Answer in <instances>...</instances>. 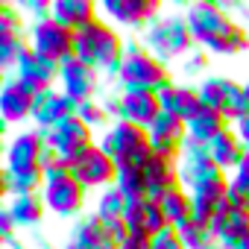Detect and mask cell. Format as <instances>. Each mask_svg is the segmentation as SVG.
<instances>
[{
    "instance_id": "6",
    "label": "cell",
    "mask_w": 249,
    "mask_h": 249,
    "mask_svg": "<svg viewBox=\"0 0 249 249\" xmlns=\"http://www.w3.org/2000/svg\"><path fill=\"white\" fill-rule=\"evenodd\" d=\"M199 100L205 108L223 114L229 123L240 120L249 106H246V97H243V82L231 79V76H220V73H208L199 79Z\"/></svg>"
},
{
    "instance_id": "15",
    "label": "cell",
    "mask_w": 249,
    "mask_h": 249,
    "mask_svg": "<svg viewBox=\"0 0 249 249\" xmlns=\"http://www.w3.org/2000/svg\"><path fill=\"white\" fill-rule=\"evenodd\" d=\"M12 76L33 94H41L47 88H56L59 82V65L47 62L44 56H38L36 50L24 47V53L18 56L15 68H12Z\"/></svg>"
},
{
    "instance_id": "3",
    "label": "cell",
    "mask_w": 249,
    "mask_h": 249,
    "mask_svg": "<svg viewBox=\"0 0 249 249\" xmlns=\"http://www.w3.org/2000/svg\"><path fill=\"white\" fill-rule=\"evenodd\" d=\"M173 79L170 68L164 62H159L141 41H129L126 50H123V59L117 65L114 73V85L117 91H164Z\"/></svg>"
},
{
    "instance_id": "13",
    "label": "cell",
    "mask_w": 249,
    "mask_h": 249,
    "mask_svg": "<svg viewBox=\"0 0 249 249\" xmlns=\"http://www.w3.org/2000/svg\"><path fill=\"white\" fill-rule=\"evenodd\" d=\"M59 88L65 97H71L76 106L79 103H88V100H97V91H100V73L94 68H88L85 62H79L76 56L65 59L59 65Z\"/></svg>"
},
{
    "instance_id": "46",
    "label": "cell",
    "mask_w": 249,
    "mask_h": 249,
    "mask_svg": "<svg viewBox=\"0 0 249 249\" xmlns=\"http://www.w3.org/2000/svg\"><path fill=\"white\" fill-rule=\"evenodd\" d=\"M243 97H246V106H249V79L243 82Z\"/></svg>"
},
{
    "instance_id": "4",
    "label": "cell",
    "mask_w": 249,
    "mask_h": 249,
    "mask_svg": "<svg viewBox=\"0 0 249 249\" xmlns=\"http://www.w3.org/2000/svg\"><path fill=\"white\" fill-rule=\"evenodd\" d=\"M141 44L164 65L170 62H185L196 44L194 36L185 24V15H159L144 33H141Z\"/></svg>"
},
{
    "instance_id": "12",
    "label": "cell",
    "mask_w": 249,
    "mask_h": 249,
    "mask_svg": "<svg viewBox=\"0 0 249 249\" xmlns=\"http://www.w3.org/2000/svg\"><path fill=\"white\" fill-rule=\"evenodd\" d=\"M68 170H71V176H73L85 191H88V188H100V191L114 188V179H117V164L103 153L100 144L88 147L76 161L68 164Z\"/></svg>"
},
{
    "instance_id": "33",
    "label": "cell",
    "mask_w": 249,
    "mask_h": 249,
    "mask_svg": "<svg viewBox=\"0 0 249 249\" xmlns=\"http://www.w3.org/2000/svg\"><path fill=\"white\" fill-rule=\"evenodd\" d=\"M114 188H117L123 196H126V199L147 196V194H144V176H141V167H117Z\"/></svg>"
},
{
    "instance_id": "24",
    "label": "cell",
    "mask_w": 249,
    "mask_h": 249,
    "mask_svg": "<svg viewBox=\"0 0 249 249\" xmlns=\"http://www.w3.org/2000/svg\"><path fill=\"white\" fill-rule=\"evenodd\" d=\"M208 229H211L214 243H220L226 249H234L237 243H243L249 237V214L234 211V208H223L220 214L211 217Z\"/></svg>"
},
{
    "instance_id": "47",
    "label": "cell",
    "mask_w": 249,
    "mask_h": 249,
    "mask_svg": "<svg viewBox=\"0 0 249 249\" xmlns=\"http://www.w3.org/2000/svg\"><path fill=\"white\" fill-rule=\"evenodd\" d=\"M9 249H36V246H30V243H15V246H9Z\"/></svg>"
},
{
    "instance_id": "2",
    "label": "cell",
    "mask_w": 249,
    "mask_h": 249,
    "mask_svg": "<svg viewBox=\"0 0 249 249\" xmlns=\"http://www.w3.org/2000/svg\"><path fill=\"white\" fill-rule=\"evenodd\" d=\"M123 50H126V41L117 33V27L108 24L106 18H97L94 24H88L73 36V56L106 79H114Z\"/></svg>"
},
{
    "instance_id": "28",
    "label": "cell",
    "mask_w": 249,
    "mask_h": 249,
    "mask_svg": "<svg viewBox=\"0 0 249 249\" xmlns=\"http://www.w3.org/2000/svg\"><path fill=\"white\" fill-rule=\"evenodd\" d=\"M9 214H12L18 229H38L44 214H47V208H44L41 194H24V196H12L9 199Z\"/></svg>"
},
{
    "instance_id": "7",
    "label": "cell",
    "mask_w": 249,
    "mask_h": 249,
    "mask_svg": "<svg viewBox=\"0 0 249 249\" xmlns=\"http://www.w3.org/2000/svg\"><path fill=\"white\" fill-rule=\"evenodd\" d=\"M103 106L111 114V120H126L141 129H150L161 114L159 94L153 91H108L103 97Z\"/></svg>"
},
{
    "instance_id": "35",
    "label": "cell",
    "mask_w": 249,
    "mask_h": 249,
    "mask_svg": "<svg viewBox=\"0 0 249 249\" xmlns=\"http://www.w3.org/2000/svg\"><path fill=\"white\" fill-rule=\"evenodd\" d=\"M24 15L18 12V6L0 0V36H24Z\"/></svg>"
},
{
    "instance_id": "8",
    "label": "cell",
    "mask_w": 249,
    "mask_h": 249,
    "mask_svg": "<svg viewBox=\"0 0 249 249\" xmlns=\"http://www.w3.org/2000/svg\"><path fill=\"white\" fill-rule=\"evenodd\" d=\"M44 159H47V141L38 129H24L6 141L3 167L9 176H44Z\"/></svg>"
},
{
    "instance_id": "42",
    "label": "cell",
    "mask_w": 249,
    "mask_h": 249,
    "mask_svg": "<svg viewBox=\"0 0 249 249\" xmlns=\"http://www.w3.org/2000/svg\"><path fill=\"white\" fill-rule=\"evenodd\" d=\"M6 196H9V173H6L3 164H0V205H3Z\"/></svg>"
},
{
    "instance_id": "49",
    "label": "cell",
    "mask_w": 249,
    "mask_h": 249,
    "mask_svg": "<svg viewBox=\"0 0 249 249\" xmlns=\"http://www.w3.org/2000/svg\"><path fill=\"white\" fill-rule=\"evenodd\" d=\"M205 249H226V246H220V243H214V240H211V243H208Z\"/></svg>"
},
{
    "instance_id": "17",
    "label": "cell",
    "mask_w": 249,
    "mask_h": 249,
    "mask_svg": "<svg viewBox=\"0 0 249 249\" xmlns=\"http://www.w3.org/2000/svg\"><path fill=\"white\" fill-rule=\"evenodd\" d=\"M147 132H150V150H153V156L179 161V153H182V147L188 141V123H182L179 117L161 111Z\"/></svg>"
},
{
    "instance_id": "32",
    "label": "cell",
    "mask_w": 249,
    "mask_h": 249,
    "mask_svg": "<svg viewBox=\"0 0 249 249\" xmlns=\"http://www.w3.org/2000/svg\"><path fill=\"white\" fill-rule=\"evenodd\" d=\"M76 117L85 123L88 129H103V132L114 123L111 114L106 111V106H103L100 97H97V100H88V103H79V106H76Z\"/></svg>"
},
{
    "instance_id": "25",
    "label": "cell",
    "mask_w": 249,
    "mask_h": 249,
    "mask_svg": "<svg viewBox=\"0 0 249 249\" xmlns=\"http://www.w3.org/2000/svg\"><path fill=\"white\" fill-rule=\"evenodd\" d=\"M117 240H123L126 237V223H123V214H126V196H123L117 188H106V191H100V196H97V205H94V211H91Z\"/></svg>"
},
{
    "instance_id": "10",
    "label": "cell",
    "mask_w": 249,
    "mask_h": 249,
    "mask_svg": "<svg viewBox=\"0 0 249 249\" xmlns=\"http://www.w3.org/2000/svg\"><path fill=\"white\" fill-rule=\"evenodd\" d=\"M73 36L76 33H71L68 27L56 24L53 18L27 24V47L36 50L38 56H44L53 65H62L65 59L73 56Z\"/></svg>"
},
{
    "instance_id": "14",
    "label": "cell",
    "mask_w": 249,
    "mask_h": 249,
    "mask_svg": "<svg viewBox=\"0 0 249 249\" xmlns=\"http://www.w3.org/2000/svg\"><path fill=\"white\" fill-rule=\"evenodd\" d=\"M100 12L120 24V27H129V30H147L159 15H161V3L159 0H103Z\"/></svg>"
},
{
    "instance_id": "37",
    "label": "cell",
    "mask_w": 249,
    "mask_h": 249,
    "mask_svg": "<svg viewBox=\"0 0 249 249\" xmlns=\"http://www.w3.org/2000/svg\"><path fill=\"white\" fill-rule=\"evenodd\" d=\"M50 3H53V0H21V3H18V12H21V15H30L27 24L44 21V18H50Z\"/></svg>"
},
{
    "instance_id": "45",
    "label": "cell",
    "mask_w": 249,
    "mask_h": 249,
    "mask_svg": "<svg viewBox=\"0 0 249 249\" xmlns=\"http://www.w3.org/2000/svg\"><path fill=\"white\" fill-rule=\"evenodd\" d=\"M3 156H6V141L0 138V164H3Z\"/></svg>"
},
{
    "instance_id": "27",
    "label": "cell",
    "mask_w": 249,
    "mask_h": 249,
    "mask_svg": "<svg viewBox=\"0 0 249 249\" xmlns=\"http://www.w3.org/2000/svg\"><path fill=\"white\" fill-rule=\"evenodd\" d=\"M156 202H159V208H161V214H164V220H167L170 229L185 226L191 220V214H194V199H191L188 188H173V191H167Z\"/></svg>"
},
{
    "instance_id": "43",
    "label": "cell",
    "mask_w": 249,
    "mask_h": 249,
    "mask_svg": "<svg viewBox=\"0 0 249 249\" xmlns=\"http://www.w3.org/2000/svg\"><path fill=\"white\" fill-rule=\"evenodd\" d=\"M237 173H243V176H249V150H246V156H243V161H240V167H237Z\"/></svg>"
},
{
    "instance_id": "41",
    "label": "cell",
    "mask_w": 249,
    "mask_h": 249,
    "mask_svg": "<svg viewBox=\"0 0 249 249\" xmlns=\"http://www.w3.org/2000/svg\"><path fill=\"white\" fill-rule=\"evenodd\" d=\"M117 249H150V240H144V237H135V234H126L120 243H117Z\"/></svg>"
},
{
    "instance_id": "38",
    "label": "cell",
    "mask_w": 249,
    "mask_h": 249,
    "mask_svg": "<svg viewBox=\"0 0 249 249\" xmlns=\"http://www.w3.org/2000/svg\"><path fill=\"white\" fill-rule=\"evenodd\" d=\"M208 71V53H202V50H194L185 62H182V73L188 76V79H194V76H199V73H205Z\"/></svg>"
},
{
    "instance_id": "36",
    "label": "cell",
    "mask_w": 249,
    "mask_h": 249,
    "mask_svg": "<svg viewBox=\"0 0 249 249\" xmlns=\"http://www.w3.org/2000/svg\"><path fill=\"white\" fill-rule=\"evenodd\" d=\"M18 226H15V220H12V214H9V205L3 202L0 205V246H15V243H21L18 240Z\"/></svg>"
},
{
    "instance_id": "30",
    "label": "cell",
    "mask_w": 249,
    "mask_h": 249,
    "mask_svg": "<svg viewBox=\"0 0 249 249\" xmlns=\"http://www.w3.org/2000/svg\"><path fill=\"white\" fill-rule=\"evenodd\" d=\"M176 234H179V240L185 243V249H205V246L214 240L208 223H205V220H196V217H191L185 226H179Z\"/></svg>"
},
{
    "instance_id": "20",
    "label": "cell",
    "mask_w": 249,
    "mask_h": 249,
    "mask_svg": "<svg viewBox=\"0 0 249 249\" xmlns=\"http://www.w3.org/2000/svg\"><path fill=\"white\" fill-rule=\"evenodd\" d=\"M141 176H144V194L150 199H161L167 191L182 188L179 161H170V159H161V156H150L141 164Z\"/></svg>"
},
{
    "instance_id": "50",
    "label": "cell",
    "mask_w": 249,
    "mask_h": 249,
    "mask_svg": "<svg viewBox=\"0 0 249 249\" xmlns=\"http://www.w3.org/2000/svg\"><path fill=\"white\" fill-rule=\"evenodd\" d=\"M0 249H3V246H0Z\"/></svg>"
},
{
    "instance_id": "23",
    "label": "cell",
    "mask_w": 249,
    "mask_h": 249,
    "mask_svg": "<svg viewBox=\"0 0 249 249\" xmlns=\"http://www.w3.org/2000/svg\"><path fill=\"white\" fill-rule=\"evenodd\" d=\"M50 18L68 27L71 33H79L100 18V3H94V0H53Z\"/></svg>"
},
{
    "instance_id": "9",
    "label": "cell",
    "mask_w": 249,
    "mask_h": 249,
    "mask_svg": "<svg viewBox=\"0 0 249 249\" xmlns=\"http://www.w3.org/2000/svg\"><path fill=\"white\" fill-rule=\"evenodd\" d=\"M85 196H88V191L71 176V170L44 179V188H41L44 208L59 220H79L82 208H85Z\"/></svg>"
},
{
    "instance_id": "11",
    "label": "cell",
    "mask_w": 249,
    "mask_h": 249,
    "mask_svg": "<svg viewBox=\"0 0 249 249\" xmlns=\"http://www.w3.org/2000/svg\"><path fill=\"white\" fill-rule=\"evenodd\" d=\"M44 135V141H47V147L65 161V164H71V161H76L88 147H94L97 141H94V129H88L85 123L73 114V117H68V120H62L59 126H53L50 132H41Z\"/></svg>"
},
{
    "instance_id": "31",
    "label": "cell",
    "mask_w": 249,
    "mask_h": 249,
    "mask_svg": "<svg viewBox=\"0 0 249 249\" xmlns=\"http://www.w3.org/2000/svg\"><path fill=\"white\" fill-rule=\"evenodd\" d=\"M27 47V38L24 36H0V85H3V79L12 73L18 56L24 53Z\"/></svg>"
},
{
    "instance_id": "5",
    "label": "cell",
    "mask_w": 249,
    "mask_h": 249,
    "mask_svg": "<svg viewBox=\"0 0 249 249\" xmlns=\"http://www.w3.org/2000/svg\"><path fill=\"white\" fill-rule=\"evenodd\" d=\"M103 153L117 164V167H141L153 150H150V132L141 126H132L126 120H114L97 141Z\"/></svg>"
},
{
    "instance_id": "26",
    "label": "cell",
    "mask_w": 249,
    "mask_h": 249,
    "mask_svg": "<svg viewBox=\"0 0 249 249\" xmlns=\"http://www.w3.org/2000/svg\"><path fill=\"white\" fill-rule=\"evenodd\" d=\"M246 156V147L240 144V138L234 135V129H226L223 135H217L208 144V159L214 167H220L223 173H237L240 161Z\"/></svg>"
},
{
    "instance_id": "48",
    "label": "cell",
    "mask_w": 249,
    "mask_h": 249,
    "mask_svg": "<svg viewBox=\"0 0 249 249\" xmlns=\"http://www.w3.org/2000/svg\"><path fill=\"white\" fill-rule=\"evenodd\" d=\"M234 249H249V237H246V240H243V243H237V246H234Z\"/></svg>"
},
{
    "instance_id": "22",
    "label": "cell",
    "mask_w": 249,
    "mask_h": 249,
    "mask_svg": "<svg viewBox=\"0 0 249 249\" xmlns=\"http://www.w3.org/2000/svg\"><path fill=\"white\" fill-rule=\"evenodd\" d=\"M117 237L94 217V214H82L73 229L71 237L65 240V249H117Z\"/></svg>"
},
{
    "instance_id": "29",
    "label": "cell",
    "mask_w": 249,
    "mask_h": 249,
    "mask_svg": "<svg viewBox=\"0 0 249 249\" xmlns=\"http://www.w3.org/2000/svg\"><path fill=\"white\" fill-rule=\"evenodd\" d=\"M226 129H231V123L223 117V114H217V111H211V108H202L191 123H188V138L191 141H196V144H202V147H208L217 135H223Z\"/></svg>"
},
{
    "instance_id": "34",
    "label": "cell",
    "mask_w": 249,
    "mask_h": 249,
    "mask_svg": "<svg viewBox=\"0 0 249 249\" xmlns=\"http://www.w3.org/2000/svg\"><path fill=\"white\" fill-rule=\"evenodd\" d=\"M229 208L249 214V176L243 173L229 176Z\"/></svg>"
},
{
    "instance_id": "39",
    "label": "cell",
    "mask_w": 249,
    "mask_h": 249,
    "mask_svg": "<svg viewBox=\"0 0 249 249\" xmlns=\"http://www.w3.org/2000/svg\"><path fill=\"white\" fill-rule=\"evenodd\" d=\"M150 249H185V243L179 240L176 229H164L161 234H156V237L150 240Z\"/></svg>"
},
{
    "instance_id": "16",
    "label": "cell",
    "mask_w": 249,
    "mask_h": 249,
    "mask_svg": "<svg viewBox=\"0 0 249 249\" xmlns=\"http://www.w3.org/2000/svg\"><path fill=\"white\" fill-rule=\"evenodd\" d=\"M123 223H126V234H135V237H144V240H153L156 234H161L167 226L161 208L156 199L150 196H135V199H126V214H123Z\"/></svg>"
},
{
    "instance_id": "19",
    "label": "cell",
    "mask_w": 249,
    "mask_h": 249,
    "mask_svg": "<svg viewBox=\"0 0 249 249\" xmlns=\"http://www.w3.org/2000/svg\"><path fill=\"white\" fill-rule=\"evenodd\" d=\"M159 103H161L164 114H173L182 123H191L205 108L202 100H199V88L188 85V82H170L164 91H159Z\"/></svg>"
},
{
    "instance_id": "40",
    "label": "cell",
    "mask_w": 249,
    "mask_h": 249,
    "mask_svg": "<svg viewBox=\"0 0 249 249\" xmlns=\"http://www.w3.org/2000/svg\"><path fill=\"white\" fill-rule=\"evenodd\" d=\"M231 129H234V135L240 138V144L249 150V111H246L240 120H234V123H231Z\"/></svg>"
},
{
    "instance_id": "18",
    "label": "cell",
    "mask_w": 249,
    "mask_h": 249,
    "mask_svg": "<svg viewBox=\"0 0 249 249\" xmlns=\"http://www.w3.org/2000/svg\"><path fill=\"white\" fill-rule=\"evenodd\" d=\"M76 114V103L71 97L62 94V88H47L41 94H36V103H33V123L38 132H50L53 126H59L62 120L73 117Z\"/></svg>"
},
{
    "instance_id": "1",
    "label": "cell",
    "mask_w": 249,
    "mask_h": 249,
    "mask_svg": "<svg viewBox=\"0 0 249 249\" xmlns=\"http://www.w3.org/2000/svg\"><path fill=\"white\" fill-rule=\"evenodd\" d=\"M185 24L196 50L208 56H237L249 50L246 27H240L217 0H194L185 9Z\"/></svg>"
},
{
    "instance_id": "44",
    "label": "cell",
    "mask_w": 249,
    "mask_h": 249,
    "mask_svg": "<svg viewBox=\"0 0 249 249\" xmlns=\"http://www.w3.org/2000/svg\"><path fill=\"white\" fill-rule=\"evenodd\" d=\"M6 135H9V123H6L3 117H0V138H3V141H9Z\"/></svg>"
},
{
    "instance_id": "21",
    "label": "cell",
    "mask_w": 249,
    "mask_h": 249,
    "mask_svg": "<svg viewBox=\"0 0 249 249\" xmlns=\"http://www.w3.org/2000/svg\"><path fill=\"white\" fill-rule=\"evenodd\" d=\"M33 103H36V94L27 91L12 73L3 79L0 85V117H3L9 126L12 123H24V120H33Z\"/></svg>"
}]
</instances>
